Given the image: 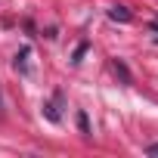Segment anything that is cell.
<instances>
[{"label": "cell", "instance_id": "obj_1", "mask_svg": "<svg viewBox=\"0 0 158 158\" xmlns=\"http://www.w3.org/2000/svg\"><path fill=\"white\" fill-rule=\"evenodd\" d=\"M28 56H31V47H22L19 56H16V68H19L22 74H28Z\"/></svg>", "mask_w": 158, "mask_h": 158}, {"label": "cell", "instance_id": "obj_2", "mask_svg": "<svg viewBox=\"0 0 158 158\" xmlns=\"http://www.w3.org/2000/svg\"><path fill=\"white\" fill-rule=\"evenodd\" d=\"M109 16H112L115 22H130V13H127V6H112V10H109Z\"/></svg>", "mask_w": 158, "mask_h": 158}, {"label": "cell", "instance_id": "obj_3", "mask_svg": "<svg viewBox=\"0 0 158 158\" xmlns=\"http://www.w3.org/2000/svg\"><path fill=\"white\" fill-rule=\"evenodd\" d=\"M115 71H118V74L124 77V84H130V71H127V65H124L121 59H115Z\"/></svg>", "mask_w": 158, "mask_h": 158}, {"label": "cell", "instance_id": "obj_4", "mask_svg": "<svg viewBox=\"0 0 158 158\" xmlns=\"http://www.w3.org/2000/svg\"><path fill=\"white\" fill-rule=\"evenodd\" d=\"M44 112H47V118H50L53 124H59V112H56V106H50V102H44Z\"/></svg>", "mask_w": 158, "mask_h": 158}, {"label": "cell", "instance_id": "obj_5", "mask_svg": "<svg viewBox=\"0 0 158 158\" xmlns=\"http://www.w3.org/2000/svg\"><path fill=\"white\" fill-rule=\"evenodd\" d=\"M77 127H81V133H84V136L90 133V124H87V115H84V112H77Z\"/></svg>", "mask_w": 158, "mask_h": 158}, {"label": "cell", "instance_id": "obj_6", "mask_svg": "<svg viewBox=\"0 0 158 158\" xmlns=\"http://www.w3.org/2000/svg\"><path fill=\"white\" fill-rule=\"evenodd\" d=\"M87 53V44H77L74 47V56H71V62H81V56Z\"/></svg>", "mask_w": 158, "mask_h": 158}, {"label": "cell", "instance_id": "obj_7", "mask_svg": "<svg viewBox=\"0 0 158 158\" xmlns=\"http://www.w3.org/2000/svg\"><path fill=\"white\" fill-rule=\"evenodd\" d=\"M146 155H158V143H152V146L146 149Z\"/></svg>", "mask_w": 158, "mask_h": 158}, {"label": "cell", "instance_id": "obj_8", "mask_svg": "<svg viewBox=\"0 0 158 158\" xmlns=\"http://www.w3.org/2000/svg\"><path fill=\"white\" fill-rule=\"evenodd\" d=\"M0 115H3V93H0Z\"/></svg>", "mask_w": 158, "mask_h": 158}, {"label": "cell", "instance_id": "obj_9", "mask_svg": "<svg viewBox=\"0 0 158 158\" xmlns=\"http://www.w3.org/2000/svg\"><path fill=\"white\" fill-rule=\"evenodd\" d=\"M155 31H158V22H155ZM155 44H158V37H155Z\"/></svg>", "mask_w": 158, "mask_h": 158}]
</instances>
